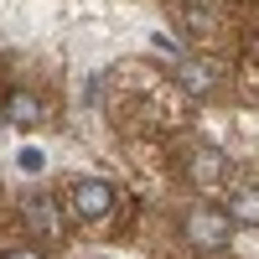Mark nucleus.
I'll list each match as a JSON object with an SVG mask.
<instances>
[{
	"instance_id": "obj_5",
	"label": "nucleus",
	"mask_w": 259,
	"mask_h": 259,
	"mask_svg": "<svg viewBox=\"0 0 259 259\" xmlns=\"http://www.w3.org/2000/svg\"><path fill=\"white\" fill-rule=\"evenodd\" d=\"M192 182H202V187L223 182V156L218 150H197V156H192Z\"/></svg>"
},
{
	"instance_id": "obj_7",
	"label": "nucleus",
	"mask_w": 259,
	"mask_h": 259,
	"mask_svg": "<svg viewBox=\"0 0 259 259\" xmlns=\"http://www.w3.org/2000/svg\"><path fill=\"white\" fill-rule=\"evenodd\" d=\"M177 78H182V89H192V94H207L218 73H212V68H202V62H182V68H177Z\"/></svg>"
},
{
	"instance_id": "obj_2",
	"label": "nucleus",
	"mask_w": 259,
	"mask_h": 259,
	"mask_svg": "<svg viewBox=\"0 0 259 259\" xmlns=\"http://www.w3.org/2000/svg\"><path fill=\"white\" fill-rule=\"evenodd\" d=\"M187 239L197 244V249H228L233 218L218 212V207H197V212H187Z\"/></svg>"
},
{
	"instance_id": "obj_9",
	"label": "nucleus",
	"mask_w": 259,
	"mask_h": 259,
	"mask_svg": "<svg viewBox=\"0 0 259 259\" xmlns=\"http://www.w3.org/2000/svg\"><path fill=\"white\" fill-rule=\"evenodd\" d=\"M0 259H41V249H11V254H0Z\"/></svg>"
},
{
	"instance_id": "obj_1",
	"label": "nucleus",
	"mask_w": 259,
	"mask_h": 259,
	"mask_svg": "<svg viewBox=\"0 0 259 259\" xmlns=\"http://www.w3.org/2000/svg\"><path fill=\"white\" fill-rule=\"evenodd\" d=\"M114 212V187L99 182V177H78L73 182V218L83 223H104Z\"/></svg>"
},
{
	"instance_id": "obj_3",
	"label": "nucleus",
	"mask_w": 259,
	"mask_h": 259,
	"mask_svg": "<svg viewBox=\"0 0 259 259\" xmlns=\"http://www.w3.org/2000/svg\"><path fill=\"white\" fill-rule=\"evenodd\" d=\"M6 119L11 124H41L47 109H41V99H31V94H11L6 99Z\"/></svg>"
},
{
	"instance_id": "obj_8",
	"label": "nucleus",
	"mask_w": 259,
	"mask_h": 259,
	"mask_svg": "<svg viewBox=\"0 0 259 259\" xmlns=\"http://www.w3.org/2000/svg\"><path fill=\"white\" fill-rule=\"evenodd\" d=\"M16 166H21V171H26V177H36V171H41V166H47V156H41V150H36V145H21V150H16Z\"/></svg>"
},
{
	"instance_id": "obj_4",
	"label": "nucleus",
	"mask_w": 259,
	"mask_h": 259,
	"mask_svg": "<svg viewBox=\"0 0 259 259\" xmlns=\"http://www.w3.org/2000/svg\"><path fill=\"white\" fill-rule=\"evenodd\" d=\"M228 218H233V223H249V228H259V187H239V192H233Z\"/></svg>"
},
{
	"instance_id": "obj_6",
	"label": "nucleus",
	"mask_w": 259,
	"mask_h": 259,
	"mask_svg": "<svg viewBox=\"0 0 259 259\" xmlns=\"http://www.w3.org/2000/svg\"><path fill=\"white\" fill-rule=\"evenodd\" d=\"M26 212H31V223L47 233V239H57L62 233V223H57V207L47 202V197H26Z\"/></svg>"
}]
</instances>
